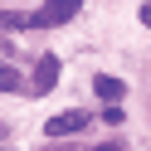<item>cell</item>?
<instances>
[{
  "mask_svg": "<svg viewBox=\"0 0 151 151\" xmlns=\"http://www.w3.org/2000/svg\"><path fill=\"white\" fill-rule=\"evenodd\" d=\"M78 10H83L78 0H49V5H44V10H34L24 24H34V29H49V24H68Z\"/></svg>",
  "mask_w": 151,
  "mask_h": 151,
  "instance_id": "6da1fadb",
  "label": "cell"
},
{
  "mask_svg": "<svg viewBox=\"0 0 151 151\" xmlns=\"http://www.w3.org/2000/svg\"><path fill=\"white\" fill-rule=\"evenodd\" d=\"M88 122H93L88 112H59V117L44 122V132H49V137H73V132H83Z\"/></svg>",
  "mask_w": 151,
  "mask_h": 151,
  "instance_id": "7a4b0ae2",
  "label": "cell"
},
{
  "mask_svg": "<svg viewBox=\"0 0 151 151\" xmlns=\"http://www.w3.org/2000/svg\"><path fill=\"white\" fill-rule=\"evenodd\" d=\"M93 93H98L107 107H117V102H122V93H127V83H122V78H112V73H98V78H93Z\"/></svg>",
  "mask_w": 151,
  "mask_h": 151,
  "instance_id": "3957f363",
  "label": "cell"
},
{
  "mask_svg": "<svg viewBox=\"0 0 151 151\" xmlns=\"http://www.w3.org/2000/svg\"><path fill=\"white\" fill-rule=\"evenodd\" d=\"M54 83H59V59H54V54H44L39 68H34V93H49Z\"/></svg>",
  "mask_w": 151,
  "mask_h": 151,
  "instance_id": "277c9868",
  "label": "cell"
},
{
  "mask_svg": "<svg viewBox=\"0 0 151 151\" xmlns=\"http://www.w3.org/2000/svg\"><path fill=\"white\" fill-rule=\"evenodd\" d=\"M15 88H20V73L10 63H0V93H15Z\"/></svg>",
  "mask_w": 151,
  "mask_h": 151,
  "instance_id": "5b68a950",
  "label": "cell"
},
{
  "mask_svg": "<svg viewBox=\"0 0 151 151\" xmlns=\"http://www.w3.org/2000/svg\"><path fill=\"white\" fill-rule=\"evenodd\" d=\"M15 24H24L20 15H10V10H0V29H15Z\"/></svg>",
  "mask_w": 151,
  "mask_h": 151,
  "instance_id": "8992f818",
  "label": "cell"
},
{
  "mask_svg": "<svg viewBox=\"0 0 151 151\" xmlns=\"http://www.w3.org/2000/svg\"><path fill=\"white\" fill-rule=\"evenodd\" d=\"M141 24H146V29H151V5H141Z\"/></svg>",
  "mask_w": 151,
  "mask_h": 151,
  "instance_id": "52a82bcc",
  "label": "cell"
},
{
  "mask_svg": "<svg viewBox=\"0 0 151 151\" xmlns=\"http://www.w3.org/2000/svg\"><path fill=\"white\" fill-rule=\"evenodd\" d=\"M5 137H10V127H5V122H0V141H5Z\"/></svg>",
  "mask_w": 151,
  "mask_h": 151,
  "instance_id": "ba28073f",
  "label": "cell"
}]
</instances>
